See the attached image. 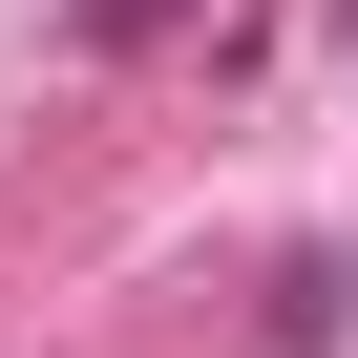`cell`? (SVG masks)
Returning a JSON list of instances; mask_svg holds the SVG:
<instances>
[{"instance_id": "6da1fadb", "label": "cell", "mask_w": 358, "mask_h": 358, "mask_svg": "<svg viewBox=\"0 0 358 358\" xmlns=\"http://www.w3.org/2000/svg\"><path fill=\"white\" fill-rule=\"evenodd\" d=\"M148 22H169V0H85V43H148Z\"/></svg>"}, {"instance_id": "7a4b0ae2", "label": "cell", "mask_w": 358, "mask_h": 358, "mask_svg": "<svg viewBox=\"0 0 358 358\" xmlns=\"http://www.w3.org/2000/svg\"><path fill=\"white\" fill-rule=\"evenodd\" d=\"M337 22H358V0H337Z\"/></svg>"}]
</instances>
